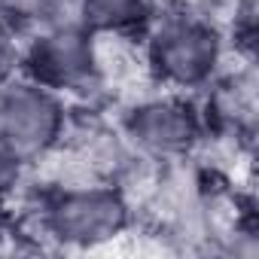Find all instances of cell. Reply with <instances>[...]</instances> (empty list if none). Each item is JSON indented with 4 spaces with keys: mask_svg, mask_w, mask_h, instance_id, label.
<instances>
[{
    "mask_svg": "<svg viewBox=\"0 0 259 259\" xmlns=\"http://www.w3.org/2000/svg\"><path fill=\"white\" fill-rule=\"evenodd\" d=\"M70 128L73 104L64 95L34 82L25 73L0 82V132L31 165L64 150Z\"/></svg>",
    "mask_w": 259,
    "mask_h": 259,
    "instance_id": "cell-5",
    "label": "cell"
},
{
    "mask_svg": "<svg viewBox=\"0 0 259 259\" xmlns=\"http://www.w3.org/2000/svg\"><path fill=\"white\" fill-rule=\"evenodd\" d=\"M22 40H25V34H19L7 22H0V82L19 73V67H22Z\"/></svg>",
    "mask_w": 259,
    "mask_h": 259,
    "instance_id": "cell-9",
    "label": "cell"
},
{
    "mask_svg": "<svg viewBox=\"0 0 259 259\" xmlns=\"http://www.w3.org/2000/svg\"><path fill=\"white\" fill-rule=\"evenodd\" d=\"M119 132L141 162L177 165L186 162L210 135L201 104L183 92H159L128 104Z\"/></svg>",
    "mask_w": 259,
    "mask_h": 259,
    "instance_id": "cell-4",
    "label": "cell"
},
{
    "mask_svg": "<svg viewBox=\"0 0 259 259\" xmlns=\"http://www.w3.org/2000/svg\"><path fill=\"white\" fill-rule=\"evenodd\" d=\"M201 113L207 122V132H220L226 138H253L256 125V79L250 64L244 70H223L207 89Z\"/></svg>",
    "mask_w": 259,
    "mask_h": 259,
    "instance_id": "cell-6",
    "label": "cell"
},
{
    "mask_svg": "<svg viewBox=\"0 0 259 259\" xmlns=\"http://www.w3.org/2000/svg\"><path fill=\"white\" fill-rule=\"evenodd\" d=\"M165 0H76L79 22L98 37L141 34Z\"/></svg>",
    "mask_w": 259,
    "mask_h": 259,
    "instance_id": "cell-7",
    "label": "cell"
},
{
    "mask_svg": "<svg viewBox=\"0 0 259 259\" xmlns=\"http://www.w3.org/2000/svg\"><path fill=\"white\" fill-rule=\"evenodd\" d=\"M19 73L73 101H92L104 89L101 37L85 25H49L34 28L22 40Z\"/></svg>",
    "mask_w": 259,
    "mask_h": 259,
    "instance_id": "cell-3",
    "label": "cell"
},
{
    "mask_svg": "<svg viewBox=\"0 0 259 259\" xmlns=\"http://www.w3.org/2000/svg\"><path fill=\"white\" fill-rule=\"evenodd\" d=\"M34 232L64 250H95L128 235L135 207L125 186L107 180L49 183L28 198Z\"/></svg>",
    "mask_w": 259,
    "mask_h": 259,
    "instance_id": "cell-2",
    "label": "cell"
},
{
    "mask_svg": "<svg viewBox=\"0 0 259 259\" xmlns=\"http://www.w3.org/2000/svg\"><path fill=\"white\" fill-rule=\"evenodd\" d=\"M28 174H31V162L0 132V204L13 201L28 186Z\"/></svg>",
    "mask_w": 259,
    "mask_h": 259,
    "instance_id": "cell-8",
    "label": "cell"
},
{
    "mask_svg": "<svg viewBox=\"0 0 259 259\" xmlns=\"http://www.w3.org/2000/svg\"><path fill=\"white\" fill-rule=\"evenodd\" d=\"M144 67L165 92H204L223 70L229 37L201 10L186 4H165L141 31Z\"/></svg>",
    "mask_w": 259,
    "mask_h": 259,
    "instance_id": "cell-1",
    "label": "cell"
}]
</instances>
